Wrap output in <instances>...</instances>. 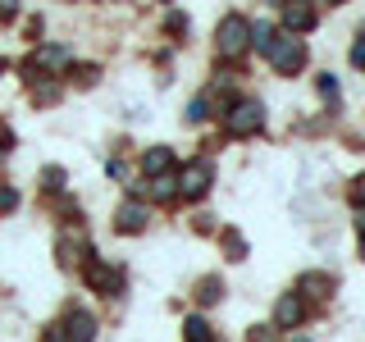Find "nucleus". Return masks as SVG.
Listing matches in <instances>:
<instances>
[{
  "label": "nucleus",
  "instance_id": "obj_1",
  "mask_svg": "<svg viewBox=\"0 0 365 342\" xmlns=\"http://www.w3.org/2000/svg\"><path fill=\"white\" fill-rule=\"evenodd\" d=\"M247 51H251V23L242 14H228L215 32V55L220 60H242Z\"/></svg>",
  "mask_w": 365,
  "mask_h": 342
},
{
  "label": "nucleus",
  "instance_id": "obj_2",
  "mask_svg": "<svg viewBox=\"0 0 365 342\" xmlns=\"http://www.w3.org/2000/svg\"><path fill=\"white\" fill-rule=\"evenodd\" d=\"M260 123H265L260 100H237V105L224 110V133L228 137H251V133H260Z\"/></svg>",
  "mask_w": 365,
  "mask_h": 342
},
{
  "label": "nucleus",
  "instance_id": "obj_3",
  "mask_svg": "<svg viewBox=\"0 0 365 342\" xmlns=\"http://www.w3.org/2000/svg\"><path fill=\"white\" fill-rule=\"evenodd\" d=\"M68 64H73V55H68L64 46H41V51L28 60V78L32 83H37V78H60Z\"/></svg>",
  "mask_w": 365,
  "mask_h": 342
},
{
  "label": "nucleus",
  "instance_id": "obj_4",
  "mask_svg": "<svg viewBox=\"0 0 365 342\" xmlns=\"http://www.w3.org/2000/svg\"><path fill=\"white\" fill-rule=\"evenodd\" d=\"M269 64L279 68V73H297V68L306 64V46H302V37H297V32H288V37H274V46H269Z\"/></svg>",
  "mask_w": 365,
  "mask_h": 342
},
{
  "label": "nucleus",
  "instance_id": "obj_5",
  "mask_svg": "<svg viewBox=\"0 0 365 342\" xmlns=\"http://www.w3.org/2000/svg\"><path fill=\"white\" fill-rule=\"evenodd\" d=\"M174 182L187 201H201L205 192H210V165H205V160H192V165H182V174Z\"/></svg>",
  "mask_w": 365,
  "mask_h": 342
},
{
  "label": "nucleus",
  "instance_id": "obj_6",
  "mask_svg": "<svg viewBox=\"0 0 365 342\" xmlns=\"http://www.w3.org/2000/svg\"><path fill=\"white\" fill-rule=\"evenodd\" d=\"M55 328H60L64 342H91V338H96V319H91L87 311H68Z\"/></svg>",
  "mask_w": 365,
  "mask_h": 342
},
{
  "label": "nucleus",
  "instance_id": "obj_7",
  "mask_svg": "<svg viewBox=\"0 0 365 342\" xmlns=\"http://www.w3.org/2000/svg\"><path fill=\"white\" fill-rule=\"evenodd\" d=\"M302 319H306V301H302L297 292H292V296H283V301L274 306V328H297Z\"/></svg>",
  "mask_w": 365,
  "mask_h": 342
},
{
  "label": "nucleus",
  "instance_id": "obj_8",
  "mask_svg": "<svg viewBox=\"0 0 365 342\" xmlns=\"http://www.w3.org/2000/svg\"><path fill=\"white\" fill-rule=\"evenodd\" d=\"M87 283L110 296V292H119V269H110L106 260H87Z\"/></svg>",
  "mask_w": 365,
  "mask_h": 342
},
{
  "label": "nucleus",
  "instance_id": "obj_9",
  "mask_svg": "<svg viewBox=\"0 0 365 342\" xmlns=\"http://www.w3.org/2000/svg\"><path fill=\"white\" fill-rule=\"evenodd\" d=\"M146 219H151V210H146L142 201H123L119 205V233H142Z\"/></svg>",
  "mask_w": 365,
  "mask_h": 342
},
{
  "label": "nucleus",
  "instance_id": "obj_10",
  "mask_svg": "<svg viewBox=\"0 0 365 342\" xmlns=\"http://www.w3.org/2000/svg\"><path fill=\"white\" fill-rule=\"evenodd\" d=\"M283 23H288V32H311L315 28V9L306 5V0H292V5L283 9Z\"/></svg>",
  "mask_w": 365,
  "mask_h": 342
},
{
  "label": "nucleus",
  "instance_id": "obj_11",
  "mask_svg": "<svg viewBox=\"0 0 365 342\" xmlns=\"http://www.w3.org/2000/svg\"><path fill=\"white\" fill-rule=\"evenodd\" d=\"M169 169H174V151H169V146H151V151L142 155V174H169Z\"/></svg>",
  "mask_w": 365,
  "mask_h": 342
},
{
  "label": "nucleus",
  "instance_id": "obj_12",
  "mask_svg": "<svg viewBox=\"0 0 365 342\" xmlns=\"http://www.w3.org/2000/svg\"><path fill=\"white\" fill-rule=\"evenodd\" d=\"M297 288H302V296H329L334 283H329L324 274H302V283H297Z\"/></svg>",
  "mask_w": 365,
  "mask_h": 342
},
{
  "label": "nucleus",
  "instance_id": "obj_13",
  "mask_svg": "<svg viewBox=\"0 0 365 342\" xmlns=\"http://www.w3.org/2000/svg\"><path fill=\"white\" fill-rule=\"evenodd\" d=\"M182 338H187V342H215V333H210V324H205L201 315H192L187 324H182Z\"/></svg>",
  "mask_w": 365,
  "mask_h": 342
},
{
  "label": "nucleus",
  "instance_id": "obj_14",
  "mask_svg": "<svg viewBox=\"0 0 365 342\" xmlns=\"http://www.w3.org/2000/svg\"><path fill=\"white\" fill-rule=\"evenodd\" d=\"M151 197H155V201H174V197H178V182H174V174H155V182H151Z\"/></svg>",
  "mask_w": 365,
  "mask_h": 342
},
{
  "label": "nucleus",
  "instance_id": "obj_15",
  "mask_svg": "<svg viewBox=\"0 0 365 342\" xmlns=\"http://www.w3.org/2000/svg\"><path fill=\"white\" fill-rule=\"evenodd\" d=\"M274 37H279V32H274L269 23H256V28H251V46H256L260 55H269V46H274Z\"/></svg>",
  "mask_w": 365,
  "mask_h": 342
},
{
  "label": "nucleus",
  "instance_id": "obj_16",
  "mask_svg": "<svg viewBox=\"0 0 365 342\" xmlns=\"http://www.w3.org/2000/svg\"><path fill=\"white\" fill-rule=\"evenodd\" d=\"M220 296H224V283H220V279H201V283H197V301H201V306L220 301Z\"/></svg>",
  "mask_w": 365,
  "mask_h": 342
},
{
  "label": "nucleus",
  "instance_id": "obj_17",
  "mask_svg": "<svg viewBox=\"0 0 365 342\" xmlns=\"http://www.w3.org/2000/svg\"><path fill=\"white\" fill-rule=\"evenodd\" d=\"M224 247H228V256H233V260H242V256H247V242H242L237 233H224Z\"/></svg>",
  "mask_w": 365,
  "mask_h": 342
},
{
  "label": "nucleus",
  "instance_id": "obj_18",
  "mask_svg": "<svg viewBox=\"0 0 365 342\" xmlns=\"http://www.w3.org/2000/svg\"><path fill=\"white\" fill-rule=\"evenodd\" d=\"M205 114H210V96H197V100H192V110H187V119H192V123H201Z\"/></svg>",
  "mask_w": 365,
  "mask_h": 342
},
{
  "label": "nucleus",
  "instance_id": "obj_19",
  "mask_svg": "<svg viewBox=\"0 0 365 342\" xmlns=\"http://www.w3.org/2000/svg\"><path fill=\"white\" fill-rule=\"evenodd\" d=\"M41 178H46V182H41L46 192H60V187H64V169H46Z\"/></svg>",
  "mask_w": 365,
  "mask_h": 342
},
{
  "label": "nucleus",
  "instance_id": "obj_20",
  "mask_svg": "<svg viewBox=\"0 0 365 342\" xmlns=\"http://www.w3.org/2000/svg\"><path fill=\"white\" fill-rule=\"evenodd\" d=\"M19 205V192L14 187H0V210H14Z\"/></svg>",
  "mask_w": 365,
  "mask_h": 342
},
{
  "label": "nucleus",
  "instance_id": "obj_21",
  "mask_svg": "<svg viewBox=\"0 0 365 342\" xmlns=\"http://www.w3.org/2000/svg\"><path fill=\"white\" fill-rule=\"evenodd\" d=\"M319 91H324V96H329V100H338V83H334V78H329V73H324V78H319Z\"/></svg>",
  "mask_w": 365,
  "mask_h": 342
},
{
  "label": "nucleus",
  "instance_id": "obj_22",
  "mask_svg": "<svg viewBox=\"0 0 365 342\" xmlns=\"http://www.w3.org/2000/svg\"><path fill=\"white\" fill-rule=\"evenodd\" d=\"M14 14H19V0H0V23L14 19Z\"/></svg>",
  "mask_w": 365,
  "mask_h": 342
},
{
  "label": "nucleus",
  "instance_id": "obj_23",
  "mask_svg": "<svg viewBox=\"0 0 365 342\" xmlns=\"http://www.w3.org/2000/svg\"><path fill=\"white\" fill-rule=\"evenodd\" d=\"M351 64H356V68H365V37H361L356 46H351Z\"/></svg>",
  "mask_w": 365,
  "mask_h": 342
},
{
  "label": "nucleus",
  "instance_id": "obj_24",
  "mask_svg": "<svg viewBox=\"0 0 365 342\" xmlns=\"http://www.w3.org/2000/svg\"><path fill=\"white\" fill-rule=\"evenodd\" d=\"M165 28H169V32H187V19H182V14H169Z\"/></svg>",
  "mask_w": 365,
  "mask_h": 342
},
{
  "label": "nucleus",
  "instance_id": "obj_25",
  "mask_svg": "<svg viewBox=\"0 0 365 342\" xmlns=\"http://www.w3.org/2000/svg\"><path fill=\"white\" fill-rule=\"evenodd\" d=\"M9 146H14V133H9L5 123H0V151H9Z\"/></svg>",
  "mask_w": 365,
  "mask_h": 342
},
{
  "label": "nucleus",
  "instance_id": "obj_26",
  "mask_svg": "<svg viewBox=\"0 0 365 342\" xmlns=\"http://www.w3.org/2000/svg\"><path fill=\"white\" fill-rule=\"evenodd\" d=\"M351 197H356V205H365V174L356 178V187H351Z\"/></svg>",
  "mask_w": 365,
  "mask_h": 342
},
{
  "label": "nucleus",
  "instance_id": "obj_27",
  "mask_svg": "<svg viewBox=\"0 0 365 342\" xmlns=\"http://www.w3.org/2000/svg\"><path fill=\"white\" fill-rule=\"evenodd\" d=\"M251 342H274V333L269 328H251Z\"/></svg>",
  "mask_w": 365,
  "mask_h": 342
},
{
  "label": "nucleus",
  "instance_id": "obj_28",
  "mask_svg": "<svg viewBox=\"0 0 365 342\" xmlns=\"http://www.w3.org/2000/svg\"><path fill=\"white\" fill-rule=\"evenodd\" d=\"M356 228H361V233H365V205H361V210H356Z\"/></svg>",
  "mask_w": 365,
  "mask_h": 342
},
{
  "label": "nucleus",
  "instance_id": "obj_29",
  "mask_svg": "<svg viewBox=\"0 0 365 342\" xmlns=\"http://www.w3.org/2000/svg\"><path fill=\"white\" fill-rule=\"evenodd\" d=\"M361 256H365V233H361Z\"/></svg>",
  "mask_w": 365,
  "mask_h": 342
},
{
  "label": "nucleus",
  "instance_id": "obj_30",
  "mask_svg": "<svg viewBox=\"0 0 365 342\" xmlns=\"http://www.w3.org/2000/svg\"><path fill=\"white\" fill-rule=\"evenodd\" d=\"M361 37H365V23H361Z\"/></svg>",
  "mask_w": 365,
  "mask_h": 342
},
{
  "label": "nucleus",
  "instance_id": "obj_31",
  "mask_svg": "<svg viewBox=\"0 0 365 342\" xmlns=\"http://www.w3.org/2000/svg\"><path fill=\"white\" fill-rule=\"evenodd\" d=\"M269 5H279V0H269Z\"/></svg>",
  "mask_w": 365,
  "mask_h": 342
},
{
  "label": "nucleus",
  "instance_id": "obj_32",
  "mask_svg": "<svg viewBox=\"0 0 365 342\" xmlns=\"http://www.w3.org/2000/svg\"><path fill=\"white\" fill-rule=\"evenodd\" d=\"M329 5H338V0H329Z\"/></svg>",
  "mask_w": 365,
  "mask_h": 342
},
{
  "label": "nucleus",
  "instance_id": "obj_33",
  "mask_svg": "<svg viewBox=\"0 0 365 342\" xmlns=\"http://www.w3.org/2000/svg\"><path fill=\"white\" fill-rule=\"evenodd\" d=\"M297 342H306V338H297Z\"/></svg>",
  "mask_w": 365,
  "mask_h": 342
}]
</instances>
